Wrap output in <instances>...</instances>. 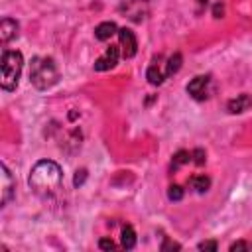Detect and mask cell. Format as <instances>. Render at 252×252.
Segmentation results:
<instances>
[{
	"instance_id": "1",
	"label": "cell",
	"mask_w": 252,
	"mask_h": 252,
	"mask_svg": "<svg viewBox=\"0 0 252 252\" xmlns=\"http://www.w3.org/2000/svg\"><path fill=\"white\" fill-rule=\"evenodd\" d=\"M30 187L39 195V197H53L59 193L61 185H63V171L61 167L51 161V159H41L37 161L32 171H30Z\"/></svg>"
},
{
	"instance_id": "2",
	"label": "cell",
	"mask_w": 252,
	"mask_h": 252,
	"mask_svg": "<svg viewBox=\"0 0 252 252\" xmlns=\"http://www.w3.org/2000/svg\"><path fill=\"white\" fill-rule=\"evenodd\" d=\"M30 81L37 91H47L59 81L57 65L51 57H33L30 65Z\"/></svg>"
},
{
	"instance_id": "3",
	"label": "cell",
	"mask_w": 252,
	"mask_h": 252,
	"mask_svg": "<svg viewBox=\"0 0 252 252\" xmlns=\"http://www.w3.org/2000/svg\"><path fill=\"white\" fill-rule=\"evenodd\" d=\"M22 67H24V57H22L20 51H14V49H4L2 51V63H0L2 77H0V83H2L4 91H14L18 87V79L22 75Z\"/></svg>"
},
{
	"instance_id": "4",
	"label": "cell",
	"mask_w": 252,
	"mask_h": 252,
	"mask_svg": "<svg viewBox=\"0 0 252 252\" xmlns=\"http://www.w3.org/2000/svg\"><path fill=\"white\" fill-rule=\"evenodd\" d=\"M187 93H189L195 100H205V98H209V94H211V77H209V75H197L195 79L189 81Z\"/></svg>"
},
{
	"instance_id": "5",
	"label": "cell",
	"mask_w": 252,
	"mask_h": 252,
	"mask_svg": "<svg viewBox=\"0 0 252 252\" xmlns=\"http://www.w3.org/2000/svg\"><path fill=\"white\" fill-rule=\"evenodd\" d=\"M146 77L152 85H161L167 77H169V71H167V59H163L161 55L159 57H154V61L150 63L148 71H146Z\"/></svg>"
},
{
	"instance_id": "6",
	"label": "cell",
	"mask_w": 252,
	"mask_h": 252,
	"mask_svg": "<svg viewBox=\"0 0 252 252\" xmlns=\"http://www.w3.org/2000/svg\"><path fill=\"white\" fill-rule=\"evenodd\" d=\"M118 37H120V47H122V57L130 59L136 55L138 51V41H136V35L132 30L128 28H120L118 30Z\"/></svg>"
},
{
	"instance_id": "7",
	"label": "cell",
	"mask_w": 252,
	"mask_h": 252,
	"mask_svg": "<svg viewBox=\"0 0 252 252\" xmlns=\"http://www.w3.org/2000/svg\"><path fill=\"white\" fill-rule=\"evenodd\" d=\"M120 45H110L106 47V51L94 61V71H108L112 69L116 63H118V57H120Z\"/></svg>"
},
{
	"instance_id": "8",
	"label": "cell",
	"mask_w": 252,
	"mask_h": 252,
	"mask_svg": "<svg viewBox=\"0 0 252 252\" xmlns=\"http://www.w3.org/2000/svg\"><path fill=\"white\" fill-rule=\"evenodd\" d=\"M142 4H146V2H142V0H124V4L120 6V10H122L132 22H142V20L146 18V12H148V6L142 8Z\"/></svg>"
},
{
	"instance_id": "9",
	"label": "cell",
	"mask_w": 252,
	"mask_h": 252,
	"mask_svg": "<svg viewBox=\"0 0 252 252\" xmlns=\"http://www.w3.org/2000/svg\"><path fill=\"white\" fill-rule=\"evenodd\" d=\"M14 193H16V179L12 177L10 169L2 163V207H6L10 203Z\"/></svg>"
},
{
	"instance_id": "10",
	"label": "cell",
	"mask_w": 252,
	"mask_h": 252,
	"mask_svg": "<svg viewBox=\"0 0 252 252\" xmlns=\"http://www.w3.org/2000/svg\"><path fill=\"white\" fill-rule=\"evenodd\" d=\"M250 106H252V96H250V94H246V93L238 94L236 98L228 100V104H226L228 112H232V114H236V112H244V110H248Z\"/></svg>"
},
{
	"instance_id": "11",
	"label": "cell",
	"mask_w": 252,
	"mask_h": 252,
	"mask_svg": "<svg viewBox=\"0 0 252 252\" xmlns=\"http://www.w3.org/2000/svg\"><path fill=\"white\" fill-rule=\"evenodd\" d=\"M18 35V22L12 18H4L0 24V39L2 43H8L12 37Z\"/></svg>"
},
{
	"instance_id": "12",
	"label": "cell",
	"mask_w": 252,
	"mask_h": 252,
	"mask_svg": "<svg viewBox=\"0 0 252 252\" xmlns=\"http://www.w3.org/2000/svg\"><path fill=\"white\" fill-rule=\"evenodd\" d=\"M116 32H118V28H116L114 22H102V24H98V26L94 28V37L100 39V41H106V39L112 37Z\"/></svg>"
},
{
	"instance_id": "13",
	"label": "cell",
	"mask_w": 252,
	"mask_h": 252,
	"mask_svg": "<svg viewBox=\"0 0 252 252\" xmlns=\"http://www.w3.org/2000/svg\"><path fill=\"white\" fill-rule=\"evenodd\" d=\"M189 185L197 191V193H205L209 187H211V179L207 175H193L189 179Z\"/></svg>"
},
{
	"instance_id": "14",
	"label": "cell",
	"mask_w": 252,
	"mask_h": 252,
	"mask_svg": "<svg viewBox=\"0 0 252 252\" xmlns=\"http://www.w3.org/2000/svg\"><path fill=\"white\" fill-rule=\"evenodd\" d=\"M134 244H136V232H134V228L130 224L122 226V248L130 250V248H134Z\"/></svg>"
},
{
	"instance_id": "15",
	"label": "cell",
	"mask_w": 252,
	"mask_h": 252,
	"mask_svg": "<svg viewBox=\"0 0 252 252\" xmlns=\"http://www.w3.org/2000/svg\"><path fill=\"white\" fill-rule=\"evenodd\" d=\"M179 69H181V53L169 55V57H167V71H169V77L175 75Z\"/></svg>"
},
{
	"instance_id": "16",
	"label": "cell",
	"mask_w": 252,
	"mask_h": 252,
	"mask_svg": "<svg viewBox=\"0 0 252 252\" xmlns=\"http://www.w3.org/2000/svg\"><path fill=\"white\" fill-rule=\"evenodd\" d=\"M189 161H191V154H189V152H185V150H179V152L173 156V159H171V167H173V169H177L179 165L189 163Z\"/></svg>"
},
{
	"instance_id": "17",
	"label": "cell",
	"mask_w": 252,
	"mask_h": 252,
	"mask_svg": "<svg viewBox=\"0 0 252 252\" xmlns=\"http://www.w3.org/2000/svg\"><path fill=\"white\" fill-rule=\"evenodd\" d=\"M167 197H169L171 201H179V199L183 197V189H181L179 185H171L169 191H167Z\"/></svg>"
},
{
	"instance_id": "18",
	"label": "cell",
	"mask_w": 252,
	"mask_h": 252,
	"mask_svg": "<svg viewBox=\"0 0 252 252\" xmlns=\"http://www.w3.org/2000/svg\"><path fill=\"white\" fill-rule=\"evenodd\" d=\"M191 161L197 163V165H203V163H205V152H203V150L191 152Z\"/></svg>"
},
{
	"instance_id": "19",
	"label": "cell",
	"mask_w": 252,
	"mask_h": 252,
	"mask_svg": "<svg viewBox=\"0 0 252 252\" xmlns=\"http://www.w3.org/2000/svg\"><path fill=\"white\" fill-rule=\"evenodd\" d=\"M98 246H100L102 250H112V248H116V246H114V242H112V240H108V238H100Z\"/></svg>"
},
{
	"instance_id": "20",
	"label": "cell",
	"mask_w": 252,
	"mask_h": 252,
	"mask_svg": "<svg viewBox=\"0 0 252 252\" xmlns=\"http://www.w3.org/2000/svg\"><path fill=\"white\" fill-rule=\"evenodd\" d=\"M85 177H87V171H85V169H81V171H77V175H75L73 183H75V185H81V183L85 181Z\"/></svg>"
},
{
	"instance_id": "21",
	"label": "cell",
	"mask_w": 252,
	"mask_h": 252,
	"mask_svg": "<svg viewBox=\"0 0 252 252\" xmlns=\"http://www.w3.org/2000/svg\"><path fill=\"white\" fill-rule=\"evenodd\" d=\"M199 250H217V242H201Z\"/></svg>"
},
{
	"instance_id": "22",
	"label": "cell",
	"mask_w": 252,
	"mask_h": 252,
	"mask_svg": "<svg viewBox=\"0 0 252 252\" xmlns=\"http://www.w3.org/2000/svg\"><path fill=\"white\" fill-rule=\"evenodd\" d=\"M238 248L248 250V248H252V246H250V244H246V242H234V244H230V250H238Z\"/></svg>"
},
{
	"instance_id": "23",
	"label": "cell",
	"mask_w": 252,
	"mask_h": 252,
	"mask_svg": "<svg viewBox=\"0 0 252 252\" xmlns=\"http://www.w3.org/2000/svg\"><path fill=\"white\" fill-rule=\"evenodd\" d=\"M161 248H163V250H165V248H179V244H175V242H165Z\"/></svg>"
},
{
	"instance_id": "24",
	"label": "cell",
	"mask_w": 252,
	"mask_h": 252,
	"mask_svg": "<svg viewBox=\"0 0 252 252\" xmlns=\"http://www.w3.org/2000/svg\"><path fill=\"white\" fill-rule=\"evenodd\" d=\"M250 246H252V244H250Z\"/></svg>"
}]
</instances>
